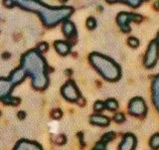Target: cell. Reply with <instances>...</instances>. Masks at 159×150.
I'll return each instance as SVG.
<instances>
[{"label":"cell","instance_id":"1","mask_svg":"<svg viewBox=\"0 0 159 150\" xmlns=\"http://www.w3.org/2000/svg\"><path fill=\"white\" fill-rule=\"evenodd\" d=\"M22 68L32 78V86L35 89L43 91L48 87L47 66L37 50H32L24 55L22 58Z\"/></svg>","mask_w":159,"mask_h":150},{"label":"cell","instance_id":"2","mask_svg":"<svg viewBox=\"0 0 159 150\" xmlns=\"http://www.w3.org/2000/svg\"><path fill=\"white\" fill-rule=\"evenodd\" d=\"M89 60H91V63L94 69L98 71L102 77L107 81L116 82L120 78V69L111 59L104 57L102 55L93 53L89 56Z\"/></svg>","mask_w":159,"mask_h":150},{"label":"cell","instance_id":"3","mask_svg":"<svg viewBox=\"0 0 159 150\" xmlns=\"http://www.w3.org/2000/svg\"><path fill=\"white\" fill-rule=\"evenodd\" d=\"M142 19L143 18H142L141 15L134 14V13H128V12H121L117 15L116 22L118 24V26L120 27L122 32L128 33V32H130V26H129V23H130L131 21L140 22Z\"/></svg>","mask_w":159,"mask_h":150},{"label":"cell","instance_id":"4","mask_svg":"<svg viewBox=\"0 0 159 150\" xmlns=\"http://www.w3.org/2000/svg\"><path fill=\"white\" fill-rule=\"evenodd\" d=\"M159 56V45L155 40L149 44L147 52L145 54V57H144V66L147 69H151L155 66V64L157 63Z\"/></svg>","mask_w":159,"mask_h":150},{"label":"cell","instance_id":"5","mask_svg":"<svg viewBox=\"0 0 159 150\" xmlns=\"http://www.w3.org/2000/svg\"><path fill=\"white\" fill-rule=\"evenodd\" d=\"M61 93L67 101L72 102H77L79 99H81V93H80L78 88L76 87L74 82L70 81L66 84H64L61 89Z\"/></svg>","mask_w":159,"mask_h":150},{"label":"cell","instance_id":"6","mask_svg":"<svg viewBox=\"0 0 159 150\" xmlns=\"http://www.w3.org/2000/svg\"><path fill=\"white\" fill-rule=\"evenodd\" d=\"M128 112L133 116H143L146 113V104L141 98H132L128 104Z\"/></svg>","mask_w":159,"mask_h":150},{"label":"cell","instance_id":"7","mask_svg":"<svg viewBox=\"0 0 159 150\" xmlns=\"http://www.w3.org/2000/svg\"><path fill=\"white\" fill-rule=\"evenodd\" d=\"M136 146V137L131 133H127L123 136L122 141L118 146V150H134Z\"/></svg>","mask_w":159,"mask_h":150},{"label":"cell","instance_id":"8","mask_svg":"<svg viewBox=\"0 0 159 150\" xmlns=\"http://www.w3.org/2000/svg\"><path fill=\"white\" fill-rule=\"evenodd\" d=\"M15 86L11 83L9 79L0 78V101L10 96L12 89Z\"/></svg>","mask_w":159,"mask_h":150},{"label":"cell","instance_id":"9","mask_svg":"<svg viewBox=\"0 0 159 150\" xmlns=\"http://www.w3.org/2000/svg\"><path fill=\"white\" fill-rule=\"evenodd\" d=\"M14 150H43V149L42 146L37 142L30 141L27 140V139H22V140H20L16 144Z\"/></svg>","mask_w":159,"mask_h":150},{"label":"cell","instance_id":"10","mask_svg":"<svg viewBox=\"0 0 159 150\" xmlns=\"http://www.w3.org/2000/svg\"><path fill=\"white\" fill-rule=\"evenodd\" d=\"M26 76H27V74L24 71L23 68H17L10 74L9 80L11 81V83L14 86H17V84H19L20 83H22L24 81Z\"/></svg>","mask_w":159,"mask_h":150},{"label":"cell","instance_id":"11","mask_svg":"<svg viewBox=\"0 0 159 150\" xmlns=\"http://www.w3.org/2000/svg\"><path fill=\"white\" fill-rule=\"evenodd\" d=\"M89 121L93 125L98 126H107L109 124V118L102 114H93L89 118Z\"/></svg>","mask_w":159,"mask_h":150},{"label":"cell","instance_id":"12","mask_svg":"<svg viewBox=\"0 0 159 150\" xmlns=\"http://www.w3.org/2000/svg\"><path fill=\"white\" fill-rule=\"evenodd\" d=\"M55 49H56V51L60 55L66 56V55H68L70 51H71V46H70V44L68 42L59 40V41L55 42Z\"/></svg>","mask_w":159,"mask_h":150},{"label":"cell","instance_id":"13","mask_svg":"<svg viewBox=\"0 0 159 150\" xmlns=\"http://www.w3.org/2000/svg\"><path fill=\"white\" fill-rule=\"evenodd\" d=\"M63 33L69 38H73L77 36V30L76 26L72 21H66L63 25Z\"/></svg>","mask_w":159,"mask_h":150},{"label":"cell","instance_id":"14","mask_svg":"<svg viewBox=\"0 0 159 150\" xmlns=\"http://www.w3.org/2000/svg\"><path fill=\"white\" fill-rule=\"evenodd\" d=\"M152 89H153V101L159 111V76L154 80L152 84Z\"/></svg>","mask_w":159,"mask_h":150},{"label":"cell","instance_id":"15","mask_svg":"<svg viewBox=\"0 0 159 150\" xmlns=\"http://www.w3.org/2000/svg\"><path fill=\"white\" fill-rule=\"evenodd\" d=\"M107 2L109 3H114V2H123V3H126L129 6H131L133 8H136L138 7L139 5L141 4L142 0H107Z\"/></svg>","mask_w":159,"mask_h":150},{"label":"cell","instance_id":"16","mask_svg":"<svg viewBox=\"0 0 159 150\" xmlns=\"http://www.w3.org/2000/svg\"><path fill=\"white\" fill-rule=\"evenodd\" d=\"M104 107L109 111H114L118 108V102L114 98H108L107 101L104 102Z\"/></svg>","mask_w":159,"mask_h":150},{"label":"cell","instance_id":"17","mask_svg":"<svg viewBox=\"0 0 159 150\" xmlns=\"http://www.w3.org/2000/svg\"><path fill=\"white\" fill-rule=\"evenodd\" d=\"M20 102L21 101H20L19 98H15V97H11V96H8L2 99V102L7 104V106H18Z\"/></svg>","mask_w":159,"mask_h":150},{"label":"cell","instance_id":"18","mask_svg":"<svg viewBox=\"0 0 159 150\" xmlns=\"http://www.w3.org/2000/svg\"><path fill=\"white\" fill-rule=\"evenodd\" d=\"M149 145H150V147L152 149H158L159 148V133L154 134V135L150 138Z\"/></svg>","mask_w":159,"mask_h":150},{"label":"cell","instance_id":"19","mask_svg":"<svg viewBox=\"0 0 159 150\" xmlns=\"http://www.w3.org/2000/svg\"><path fill=\"white\" fill-rule=\"evenodd\" d=\"M114 136H116V134H114V132H107V133H106L102 137V141L103 142V143H106V144H107L108 142H111L112 139L114 138Z\"/></svg>","mask_w":159,"mask_h":150},{"label":"cell","instance_id":"20","mask_svg":"<svg viewBox=\"0 0 159 150\" xmlns=\"http://www.w3.org/2000/svg\"><path fill=\"white\" fill-rule=\"evenodd\" d=\"M127 44L131 48H137L139 46V40L135 37H129L127 39Z\"/></svg>","mask_w":159,"mask_h":150},{"label":"cell","instance_id":"21","mask_svg":"<svg viewBox=\"0 0 159 150\" xmlns=\"http://www.w3.org/2000/svg\"><path fill=\"white\" fill-rule=\"evenodd\" d=\"M86 25H87V27H88L89 29L93 30V29H94V28L97 27V20L94 19L93 17H89V18L87 19V23H86Z\"/></svg>","mask_w":159,"mask_h":150},{"label":"cell","instance_id":"22","mask_svg":"<svg viewBox=\"0 0 159 150\" xmlns=\"http://www.w3.org/2000/svg\"><path fill=\"white\" fill-rule=\"evenodd\" d=\"M104 108H106V107H104V102H97L96 103L93 104V109L97 112L102 111Z\"/></svg>","mask_w":159,"mask_h":150},{"label":"cell","instance_id":"23","mask_svg":"<svg viewBox=\"0 0 159 150\" xmlns=\"http://www.w3.org/2000/svg\"><path fill=\"white\" fill-rule=\"evenodd\" d=\"M63 116V112L61 109L59 108H56V109H53L52 112H51V116L54 118V119H60Z\"/></svg>","mask_w":159,"mask_h":150},{"label":"cell","instance_id":"24","mask_svg":"<svg viewBox=\"0 0 159 150\" xmlns=\"http://www.w3.org/2000/svg\"><path fill=\"white\" fill-rule=\"evenodd\" d=\"M48 48H49V45L46 42H43V43H40L37 46V51L39 53H44L47 51Z\"/></svg>","mask_w":159,"mask_h":150},{"label":"cell","instance_id":"25","mask_svg":"<svg viewBox=\"0 0 159 150\" xmlns=\"http://www.w3.org/2000/svg\"><path fill=\"white\" fill-rule=\"evenodd\" d=\"M113 120L117 122V123H121L123 122L124 120H125V116H124V114L123 113H116V116H113Z\"/></svg>","mask_w":159,"mask_h":150},{"label":"cell","instance_id":"26","mask_svg":"<svg viewBox=\"0 0 159 150\" xmlns=\"http://www.w3.org/2000/svg\"><path fill=\"white\" fill-rule=\"evenodd\" d=\"M56 142L58 144H60V145H63V144L67 142V137L65 136L64 134H60V135H58L56 137Z\"/></svg>","mask_w":159,"mask_h":150},{"label":"cell","instance_id":"27","mask_svg":"<svg viewBox=\"0 0 159 150\" xmlns=\"http://www.w3.org/2000/svg\"><path fill=\"white\" fill-rule=\"evenodd\" d=\"M106 146H107V144L103 143L102 141H101V142H98L96 146H94V148L93 150H106Z\"/></svg>","mask_w":159,"mask_h":150},{"label":"cell","instance_id":"28","mask_svg":"<svg viewBox=\"0 0 159 150\" xmlns=\"http://www.w3.org/2000/svg\"><path fill=\"white\" fill-rule=\"evenodd\" d=\"M17 116H18V118L19 119H21V120H23V119L26 117V112L25 111H19L18 113H17Z\"/></svg>","mask_w":159,"mask_h":150},{"label":"cell","instance_id":"29","mask_svg":"<svg viewBox=\"0 0 159 150\" xmlns=\"http://www.w3.org/2000/svg\"><path fill=\"white\" fill-rule=\"evenodd\" d=\"M154 8L156 10H159V0H156V1L154 2Z\"/></svg>","mask_w":159,"mask_h":150},{"label":"cell","instance_id":"30","mask_svg":"<svg viewBox=\"0 0 159 150\" xmlns=\"http://www.w3.org/2000/svg\"><path fill=\"white\" fill-rule=\"evenodd\" d=\"M155 41L157 42V44L159 45V31H158V33H157V37H156V40Z\"/></svg>","mask_w":159,"mask_h":150},{"label":"cell","instance_id":"31","mask_svg":"<svg viewBox=\"0 0 159 150\" xmlns=\"http://www.w3.org/2000/svg\"><path fill=\"white\" fill-rule=\"evenodd\" d=\"M0 116H1V112H0Z\"/></svg>","mask_w":159,"mask_h":150},{"label":"cell","instance_id":"32","mask_svg":"<svg viewBox=\"0 0 159 150\" xmlns=\"http://www.w3.org/2000/svg\"><path fill=\"white\" fill-rule=\"evenodd\" d=\"M142 1H144V0H142ZM145 1H146V0H145Z\"/></svg>","mask_w":159,"mask_h":150}]
</instances>
